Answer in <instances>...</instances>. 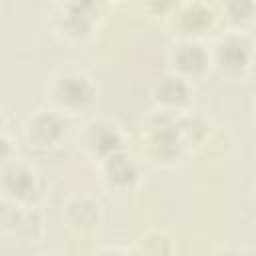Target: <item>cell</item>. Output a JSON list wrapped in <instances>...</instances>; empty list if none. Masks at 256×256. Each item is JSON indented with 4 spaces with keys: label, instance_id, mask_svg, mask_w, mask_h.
Wrapping results in <instances>:
<instances>
[{
    "label": "cell",
    "instance_id": "1",
    "mask_svg": "<svg viewBox=\"0 0 256 256\" xmlns=\"http://www.w3.org/2000/svg\"><path fill=\"white\" fill-rule=\"evenodd\" d=\"M112 0H52L48 12L50 32L66 44H84L106 22Z\"/></svg>",
    "mask_w": 256,
    "mask_h": 256
},
{
    "label": "cell",
    "instance_id": "2",
    "mask_svg": "<svg viewBox=\"0 0 256 256\" xmlns=\"http://www.w3.org/2000/svg\"><path fill=\"white\" fill-rule=\"evenodd\" d=\"M98 86L94 78L76 66L58 68L46 84V104L68 118L82 116L96 106Z\"/></svg>",
    "mask_w": 256,
    "mask_h": 256
},
{
    "label": "cell",
    "instance_id": "3",
    "mask_svg": "<svg viewBox=\"0 0 256 256\" xmlns=\"http://www.w3.org/2000/svg\"><path fill=\"white\" fill-rule=\"evenodd\" d=\"M140 150L144 154V160L152 166H178L188 156V150L176 126V114L154 108L146 116L140 132Z\"/></svg>",
    "mask_w": 256,
    "mask_h": 256
},
{
    "label": "cell",
    "instance_id": "4",
    "mask_svg": "<svg viewBox=\"0 0 256 256\" xmlns=\"http://www.w3.org/2000/svg\"><path fill=\"white\" fill-rule=\"evenodd\" d=\"M256 52V42L250 30L226 28L210 46L212 70L228 80L246 78L248 66Z\"/></svg>",
    "mask_w": 256,
    "mask_h": 256
},
{
    "label": "cell",
    "instance_id": "5",
    "mask_svg": "<svg viewBox=\"0 0 256 256\" xmlns=\"http://www.w3.org/2000/svg\"><path fill=\"white\" fill-rule=\"evenodd\" d=\"M2 200L18 206H38L42 198V174L22 156H12L0 168Z\"/></svg>",
    "mask_w": 256,
    "mask_h": 256
},
{
    "label": "cell",
    "instance_id": "6",
    "mask_svg": "<svg viewBox=\"0 0 256 256\" xmlns=\"http://www.w3.org/2000/svg\"><path fill=\"white\" fill-rule=\"evenodd\" d=\"M78 142H80L84 156L88 160H92L94 164H98L118 152L128 150L130 136L116 120L96 116V118H90L84 122Z\"/></svg>",
    "mask_w": 256,
    "mask_h": 256
},
{
    "label": "cell",
    "instance_id": "7",
    "mask_svg": "<svg viewBox=\"0 0 256 256\" xmlns=\"http://www.w3.org/2000/svg\"><path fill=\"white\" fill-rule=\"evenodd\" d=\"M66 126L68 116L46 104L44 108H36L26 116L22 124V134L32 150L52 152L62 146L66 138Z\"/></svg>",
    "mask_w": 256,
    "mask_h": 256
},
{
    "label": "cell",
    "instance_id": "8",
    "mask_svg": "<svg viewBox=\"0 0 256 256\" xmlns=\"http://www.w3.org/2000/svg\"><path fill=\"white\" fill-rule=\"evenodd\" d=\"M166 70L190 82L202 80L212 70L210 46H206L204 40L174 38L166 48Z\"/></svg>",
    "mask_w": 256,
    "mask_h": 256
},
{
    "label": "cell",
    "instance_id": "9",
    "mask_svg": "<svg viewBox=\"0 0 256 256\" xmlns=\"http://www.w3.org/2000/svg\"><path fill=\"white\" fill-rule=\"evenodd\" d=\"M218 10L206 0H184L166 22L174 38L204 40L218 26Z\"/></svg>",
    "mask_w": 256,
    "mask_h": 256
},
{
    "label": "cell",
    "instance_id": "10",
    "mask_svg": "<svg viewBox=\"0 0 256 256\" xmlns=\"http://www.w3.org/2000/svg\"><path fill=\"white\" fill-rule=\"evenodd\" d=\"M150 100L156 110L180 114L194 104V82L166 70L150 86Z\"/></svg>",
    "mask_w": 256,
    "mask_h": 256
},
{
    "label": "cell",
    "instance_id": "11",
    "mask_svg": "<svg viewBox=\"0 0 256 256\" xmlns=\"http://www.w3.org/2000/svg\"><path fill=\"white\" fill-rule=\"evenodd\" d=\"M100 184L114 194H130L140 186L142 168L140 162L128 152H118L96 164Z\"/></svg>",
    "mask_w": 256,
    "mask_h": 256
},
{
    "label": "cell",
    "instance_id": "12",
    "mask_svg": "<svg viewBox=\"0 0 256 256\" xmlns=\"http://www.w3.org/2000/svg\"><path fill=\"white\" fill-rule=\"evenodd\" d=\"M0 228L20 242H38L44 234V216L38 206H18L2 200Z\"/></svg>",
    "mask_w": 256,
    "mask_h": 256
},
{
    "label": "cell",
    "instance_id": "13",
    "mask_svg": "<svg viewBox=\"0 0 256 256\" xmlns=\"http://www.w3.org/2000/svg\"><path fill=\"white\" fill-rule=\"evenodd\" d=\"M62 218L68 228L80 234L94 232L102 224V206L90 194H74L66 200Z\"/></svg>",
    "mask_w": 256,
    "mask_h": 256
},
{
    "label": "cell",
    "instance_id": "14",
    "mask_svg": "<svg viewBox=\"0 0 256 256\" xmlns=\"http://www.w3.org/2000/svg\"><path fill=\"white\" fill-rule=\"evenodd\" d=\"M176 126H178L180 138H182L188 154H194V152L204 150L208 146L212 134H214L212 122L206 116L194 112L192 108L186 110V112L176 114Z\"/></svg>",
    "mask_w": 256,
    "mask_h": 256
},
{
    "label": "cell",
    "instance_id": "15",
    "mask_svg": "<svg viewBox=\"0 0 256 256\" xmlns=\"http://www.w3.org/2000/svg\"><path fill=\"white\" fill-rule=\"evenodd\" d=\"M216 10L228 28L250 30L256 22V0H216Z\"/></svg>",
    "mask_w": 256,
    "mask_h": 256
},
{
    "label": "cell",
    "instance_id": "16",
    "mask_svg": "<svg viewBox=\"0 0 256 256\" xmlns=\"http://www.w3.org/2000/svg\"><path fill=\"white\" fill-rule=\"evenodd\" d=\"M176 250L174 238L162 228H148L136 240L130 252L138 254H172Z\"/></svg>",
    "mask_w": 256,
    "mask_h": 256
},
{
    "label": "cell",
    "instance_id": "17",
    "mask_svg": "<svg viewBox=\"0 0 256 256\" xmlns=\"http://www.w3.org/2000/svg\"><path fill=\"white\" fill-rule=\"evenodd\" d=\"M182 2L184 0H140V6L150 18L168 22L170 16L182 6Z\"/></svg>",
    "mask_w": 256,
    "mask_h": 256
},
{
    "label": "cell",
    "instance_id": "18",
    "mask_svg": "<svg viewBox=\"0 0 256 256\" xmlns=\"http://www.w3.org/2000/svg\"><path fill=\"white\" fill-rule=\"evenodd\" d=\"M18 144H16V140L10 136V132H8V128H6V120L2 122V136H0V160L4 162V160H8V158H12V156H16L18 152Z\"/></svg>",
    "mask_w": 256,
    "mask_h": 256
},
{
    "label": "cell",
    "instance_id": "19",
    "mask_svg": "<svg viewBox=\"0 0 256 256\" xmlns=\"http://www.w3.org/2000/svg\"><path fill=\"white\" fill-rule=\"evenodd\" d=\"M246 78H250V80L256 84V52H254V56H252V62H250V66H248Z\"/></svg>",
    "mask_w": 256,
    "mask_h": 256
},
{
    "label": "cell",
    "instance_id": "20",
    "mask_svg": "<svg viewBox=\"0 0 256 256\" xmlns=\"http://www.w3.org/2000/svg\"><path fill=\"white\" fill-rule=\"evenodd\" d=\"M252 198H254V204H256V184H254V188H252Z\"/></svg>",
    "mask_w": 256,
    "mask_h": 256
},
{
    "label": "cell",
    "instance_id": "21",
    "mask_svg": "<svg viewBox=\"0 0 256 256\" xmlns=\"http://www.w3.org/2000/svg\"><path fill=\"white\" fill-rule=\"evenodd\" d=\"M254 118H256V100H254Z\"/></svg>",
    "mask_w": 256,
    "mask_h": 256
}]
</instances>
